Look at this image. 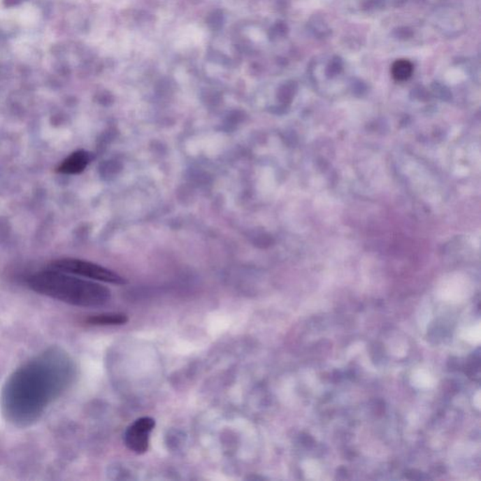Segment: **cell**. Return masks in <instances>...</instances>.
I'll return each mask as SVG.
<instances>
[{
    "mask_svg": "<svg viewBox=\"0 0 481 481\" xmlns=\"http://www.w3.org/2000/svg\"><path fill=\"white\" fill-rule=\"evenodd\" d=\"M73 377L72 360L64 351L50 349L43 352L8 379L1 394L5 418L18 427L34 424L64 392Z\"/></svg>",
    "mask_w": 481,
    "mask_h": 481,
    "instance_id": "obj_1",
    "label": "cell"
},
{
    "mask_svg": "<svg viewBox=\"0 0 481 481\" xmlns=\"http://www.w3.org/2000/svg\"><path fill=\"white\" fill-rule=\"evenodd\" d=\"M27 283L37 294L75 307H103L111 299L110 289L97 281L53 269L34 274Z\"/></svg>",
    "mask_w": 481,
    "mask_h": 481,
    "instance_id": "obj_2",
    "label": "cell"
},
{
    "mask_svg": "<svg viewBox=\"0 0 481 481\" xmlns=\"http://www.w3.org/2000/svg\"><path fill=\"white\" fill-rule=\"evenodd\" d=\"M50 269L60 271V272L86 278V280L97 281V282L114 284V285H124L127 283V280L124 277L113 271L94 262L83 261V259H57L52 262Z\"/></svg>",
    "mask_w": 481,
    "mask_h": 481,
    "instance_id": "obj_3",
    "label": "cell"
},
{
    "mask_svg": "<svg viewBox=\"0 0 481 481\" xmlns=\"http://www.w3.org/2000/svg\"><path fill=\"white\" fill-rule=\"evenodd\" d=\"M155 420L150 417H142L128 426L124 436L125 445L138 455L146 453L150 447V439L154 431Z\"/></svg>",
    "mask_w": 481,
    "mask_h": 481,
    "instance_id": "obj_4",
    "label": "cell"
},
{
    "mask_svg": "<svg viewBox=\"0 0 481 481\" xmlns=\"http://www.w3.org/2000/svg\"><path fill=\"white\" fill-rule=\"evenodd\" d=\"M89 163V155L84 150L73 152L59 166V171L64 174H78L83 171Z\"/></svg>",
    "mask_w": 481,
    "mask_h": 481,
    "instance_id": "obj_5",
    "label": "cell"
},
{
    "mask_svg": "<svg viewBox=\"0 0 481 481\" xmlns=\"http://www.w3.org/2000/svg\"><path fill=\"white\" fill-rule=\"evenodd\" d=\"M128 322L129 318L127 314L120 313L97 314L87 320V324L95 326H120L127 324Z\"/></svg>",
    "mask_w": 481,
    "mask_h": 481,
    "instance_id": "obj_6",
    "label": "cell"
},
{
    "mask_svg": "<svg viewBox=\"0 0 481 481\" xmlns=\"http://www.w3.org/2000/svg\"><path fill=\"white\" fill-rule=\"evenodd\" d=\"M412 71H414V66L409 60L407 59H400L397 60L394 64H393L392 73L393 78L398 81H405L407 79L411 78Z\"/></svg>",
    "mask_w": 481,
    "mask_h": 481,
    "instance_id": "obj_7",
    "label": "cell"
}]
</instances>
